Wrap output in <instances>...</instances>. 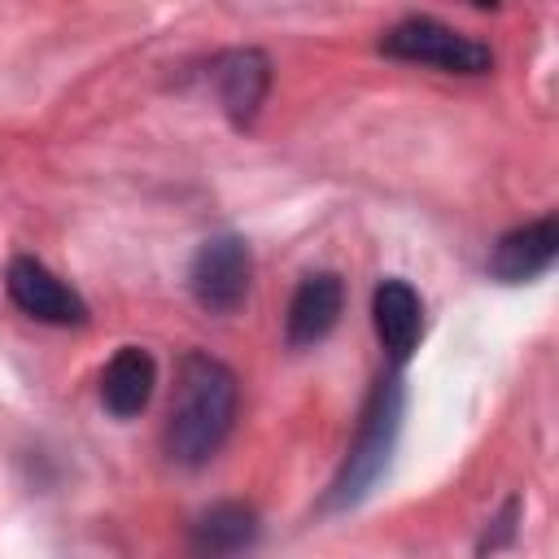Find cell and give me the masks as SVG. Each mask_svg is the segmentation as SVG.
Returning <instances> with one entry per match:
<instances>
[{
    "instance_id": "cell-1",
    "label": "cell",
    "mask_w": 559,
    "mask_h": 559,
    "mask_svg": "<svg viewBox=\"0 0 559 559\" xmlns=\"http://www.w3.org/2000/svg\"><path fill=\"white\" fill-rule=\"evenodd\" d=\"M236 419V376L227 362L192 349L179 362V384L166 419V450L183 467H201L218 454Z\"/></svg>"
},
{
    "instance_id": "cell-5",
    "label": "cell",
    "mask_w": 559,
    "mask_h": 559,
    "mask_svg": "<svg viewBox=\"0 0 559 559\" xmlns=\"http://www.w3.org/2000/svg\"><path fill=\"white\" fill-rule=\"evenodd\" d=\"M4 288L13 297V306L39 323H57V328H70V323H87V301L61 284L44 262L35 258H13L9 271H4Z\"/></svg>"
},
{
    "instance_id": "cell-3",
    "label": "cell",
    "mask_w": 559,
    "mask_h": 559,
    "mask_svg": "<svg viewBox=\"0 0 559 559\" xmlns=\"http://www.w3.org/2000/svg\"><path fill=\"white\" fill-rule=\"evenodd\" d=\"M380 52L397 57V61H419L445 74H485L493 66V52L476 39H467L463 31L437 22V17H406L397 26L384 31Z\"/></svg>"
},
{
    "instance_id": "cell-4",
    "label": "cell",
    "mask_w": 559,
    "mask_h": 559,
    "mask_svg": "<svg viewBox=\"0 0 559 559\" xmlns=\"http://www.w3.org/2000/svg\"><path fill=\"white\" fill-rule=\"evenodd\" d=\"M249 275H253L249 245L236 231H218L197 249V258L188 266V288L201 310L231 314L249 297Z\"/></svg>"
},
{
    "instance_id": "cell-11",
    "label": "cell",
    "mask_w": 559,
    "mask_h": 559,
    "mask_svg": "<svg viewBox=\"0 0 559 559\" xmlns=\"http://www.w3.org/2000/svg\"><path fill=\"white\" fill-rule=\"evenodd\" d=\"M153 384H157V362H153V354L140 349V345H122V349L105 362V371H100V402H105L109 415L131 419V415H140V411L148 406Z\"/></svg>"
},
{
    "instance_id": "cell-10",
    "label": "cell",
    "mask_w": 559,
    "mask_h": 559,
    "mask_svg": "<svg viewBox=\"0 0 559 559\" xmlns=\"http://www.w3.org/2000/svg\"><path fill=\"white\" fill-rule=\"evenodd\" d=\"M371 319H376V336L389 349V358L406 362L411 349L419 345V332H424L419 293L406 280H380L371 293Z\"/></svg>"
},
{
    "instance_id": "cell-6",
    "label": "cell",
    "mask_w": 559,
    "mask_h": 559,
    "mask_svg": "<svg viewBox=\"0 0 559 559\" xmlns=\"http://www.w3.org/2000/svg\"><path fill=\"white\" fill-rule=\"evenodd\" d=\"M210 79H214V92L227 109V118L236 127H249L253 114L262 109L266 100V87H271V61L258 52V48H231V52H218L210 61Z\"/></svg>"
},
{
    "instance_id": "cell-9",
    "label": "cell",
    "mask_w": 559,
    "mask_h": 559,
    "mask_svg": "<svg viewBox=\"0 0 559 559\" xmlns=\"http://www.w3.org/2000/svg\"><path fill=\"white\" fill-rule=\"evenodd\" d=\"M341 306H345V288L332 271H319V275H306L288 301V319H284V336L293 349H306V345H319L336 319H341Z\"/></svg>"
},
{
    "instance_id": "cell-7",
    "label": "cell",
    "mask_w": 559,
    "mask_h": 559,
    "mask_svg": "<svg viewBox=\"0 0 559 559\" xmlns=\"http://www.w3.org/2000/svg\"><path fill=\"white\" fill-rule=\"evenodd\" d=\"M555 253H559V223H555V214H542V218L498 236V245L489 253V271L502 284H524V280H537L555 262Z\"/></svg>"
},
{
    "instance_id": "cell-8",
    "label": "cell",
    "mask_w": 559,
    "mask_h": 559,
    "mask_svg": "<svg viewBox=\"0 0 559 559\" xmlns=\"http://www.w3.org/2000/svg\"><path fill=\"white\" fill-rule=\"evenodd\" d=\"M258 511L245 502H214L192 520L188 533V555L192 559H240L258 546Z\"/></svg>"
},
{
    "instance_id": "cell-2",
    "label": "cell",
    "mask_w": 559,
    "mask_h": 559,
    "mask_svg": "<svg viewBox=\"0 0 559 559\" xmlns=\"http://www.w3.org/2000/svg\"><path fill=\"white\" fill-rule=\"evenodd\" d=\"M397 428H402V384H397V376H384L367 397L358 441L349 445V459H345V467L332 485V498H328L332 507H354L376 485V476L384 472V463L393 454Z\"/></svg>"
}]
</instances>
